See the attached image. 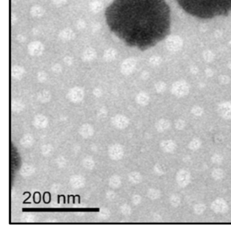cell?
I'll list each match as a JSON object with an SVG mask.
<instances>
[{"instance_id": "cell-10", "label": "cell", "mask_w": 231, "mask_h": 232, "mask_svg": "<svg viewBox=\"0 0 231 232\" xmlns=\"http://www.w3.org/2000/svg\"><path fill=\"white\" fill-rule=\"evenodd\" d=\"M84 96L83 91L79 88H74L69 93V98L74 102H78L82 100Z\"/></svg>"}, {"instance_id": "cell-15", "label": "cell", "mask_w": 231, "mask_h": 232, "mask_svg": "<svg viewBox=\"0 0 231 232\" xmlns=\"http://www.w3.org/2000/svg\"><path fill=\"white\" fill-rule=\"evenodd\" d=\"M34 125L37 128H45L48 125V120L44 116L39 115L35 118Z\"/></svg>"}, {"instance_id": "cell-26", "label": "cell", "mask_w": 231, "mask_h": 232, "mask_svg": "<svg viewBox=\"0 0 231 232\" xmlns=\"http://www.w3.org/2000/svg\"><path fill=\"white\" fill-rule=\"evenodd\" d=\"M224 160V158L220 154H214L211 157V160L212 163L216 165H221Z\"/></svg>"}, {"instance_id": "cell-27", "label": "cell", "mask_w": 231, "mask_h": 232, "mask_svg": "<svg viewBox=\"0 0 231 232\" xmlns=\"http://www.w3.org/2000/svg\"><path fill=\"white\" fill-rule=\"evenodd\" d=\"M120 211L123 215H130L132 213V208L127 204H125L121 206L120 208Z\"/></svg>"}, {"instance_id": "cell-29", "label": "cell", "mask_w": 231, "mask_h": 232, "mask_svg": "<svg viewBox=\"0 0 231 232\" xmlns=\"http://www.w3.org/2000/svg\"><path fill=\"white\" fill-rule=\"evenodd\" d=\"M109 215H110V212L107 208H103L99 212V216L102 219H107L109 216Z\"/></svg>"}, {"instance_id": "cell-28", "label": "cell", "mask_w": 231, "mask_h": 232, "mask_svg": "<svg viewBox=\"0 0 231 232\" xmlns=\"http://www.w3.org/2000/svg\"><path fill=\"white\" fill-rule=\"evenodd\" d=\"M56 164L59 167H64L66 165V160L63 156H58L56 159Z\"/></svg>"}, {"instance_id": "cell-25", "label": "cell", "mask_w": 231, "mask_h": 232, "mask_svg": "<svg viewBox=\"0 0 231 232\" xmlns=\"http://www.w3.org/2000/svg\"><path fill=\"white\" fill-rule=\"evenodd\" d=\"M153 170L156 175H157L159 176H162L166 174L165 168H164L163 166L160 163L155 164V165L154 166Z\"/></svg>"}, {"instance_id": "cell-5", "label": "cell", "mask_w": 231, "mask_h": 232, "mask_svg": "<svg viewBox=\"0 0 231 232\" xmlns=\"http://www.w3.org/2000/svg\"><path fill=\"white\" fill-rule=\"evenodd\" d=\"M108 154L109 157L112 160H119L121 159L124 155V150L123 146L119 144H113L109 147Z\"/></svg>"}, {"instance_id": "cell-16", "label": "cell", "mask_w": 231, "mask_h": 232, "mask_svg": "<svg viewBox=\"0 0 231 232\" xmlns=\"http://www.w3.org/2000/svg\"><path fill=\"white\" fill-rule=\"evenodd\" d=\"M147 196L148 198L151 200H156L161 198V192L158 189L156 188H150L147 191Z\"/></svg>"}, {"instance_id": "cell-19", "label": "cell", "mask_w": 231, "mask_h": 232, "mask_svg": "<svg viewBox=\"0 0 231 232\" xmlns=\"http://www.w3.org/2000/svg\"><path fill=\"white\" fill-rule=\"evenodd\" d=\"M169 202L171 206L174 208L178 207L181 204V198L178 194H173L169 198Z\"/></svg>"}, {"instance_id": "cell-18", "label": "cell", "mask_w": 231, "mask_h": 232, "mask_svg": "<svg viewBox=\"0 0 231 232\" xmlns=\"http://www.w3.org/2000/svg\"><path fill=\"white\" fill-rule=\"evenodd\" d=\"M108 185L109 186L113 189L118 188L121 185V177L117 175H114L111 176L108 180Z\"/></svg>"}, {"instance_id": "cell-21", "label": "cell", "mask_w": 231, "mask_h": 232, "mask_svg": "<svg viewBox=\"0 0 231 232\" xmlns=\"http://www.w3.org/2000/svg\"><path fill=\"white\" fill-rule=\"evenodd\" d=\"M206 210V205L203 203L195 204L193 206V212L195 215H201L204 213Z\"/></svg>"}, {"instance_id": "cell-35", "label": "cell", "mask_w": 231, "mask_h": 232, "mask_svg": "<svg viewBox=\"0 0 231 232\" xmlns=\"http://www.w3.org/2000/svg\"><path fill=\"white\" fill-rule=\"evenodd\" d=\"M153 218H154V220L155 221H161V216H160L158 214H155L154 216H153Z\"/></svg>"}, {"instance_id": "cell-24", "label": "cell", "mask_w": 231, "mask_h": 232, "mask_svg": "<svg viewBox=\"0 0 231 232\" xmlns=\"http://www.w3.org/2000/svg\"><path fill=\"white\" fill-rule=\"evenodd\" d=\"M53 153V147L50 144H46L41 147V154L44 156H48Z\"/></svg>"}, {"instance_id": "cell-11", "label": "cell", "mask_w": 231, "mask_h": 232, "mask_svg": "<svg viewBox=\"0 0 231 232\" xmlns=\"http://www.w3.org/2000/svg\"><path fill=\"white\" fill-rule=\"evenodd\" d=\"M128 179L131 183L134 185H137L142 182V176L139 172L133 171L129 174Z\"/></svg>"}, {"instance_id": "cell-1", "label": "cell", "mask_w": 231, "mask_h": 232, "mask_svg": "<svg viewBox=\"0 0 231 232\" xmlns=\"http://www.w3.org/2000/svg\"><path fill=\"white\" fill-rule=\"evenodd\" d=\"M105 18L117 37L142 51L170 32V9L166 0H114L106 10Z\"/></svg>"}, {"instance_id": "cell-2", "label": "cell", "mask_w": 231, "mask_h": 232, "mask_svg": "<svg viewBox=\"0 0 231 232\" xmlns=\"http://www.w3.org/2000/svg\"><path fill=\"white\" fill-rule=\"evenodd\" d=\"M186 13L201 19L228 16L231 0H176Z\"/></svg>"}, {"instance_id": "cell-12", "label": "cell", "mask_w": 231, "mask_h": 232, "mask_svg": "<svg viewBox=\"0 0 231 232\" xmlns=\"http://www.w3.org/2000/svg\"><path fill=\"white\" fill-rule=\"evenodd\" d=\"M20 144L25 148H30L34 144V137L30 134H26L21 139Z\"/></svg>"}, {"instance_id": "cell-30", "label": "cell", "mask_w": 231, "mask_h": 232, "mask_svg": "<svg viewBox=\"0 0 231 232\" xmlns=\"http://www.w3.org/2000/svg\"><path fill=\"white\" fill-rule=\"evenodd\" d=\"M132 202L134 205H138L142 202V197L138 194H135L132 197Z\"/></svg>"}, {"instance_id": "cell-4", "label": "cell", "mask_w": 231, "mask_h": 232, "mask_svg": "<svg viewBox=\"0 0 231 232\" xmlns=\"http://www.w3.org/2000/svg\"><path fill=\"white\" fill-rule=\"evenodd\" d=\"M211 209L216 214H226L229 211V206L225 199L218 198L211 204Z\"/></svg>"}, {"instance_id": "cell-3", "label": "cell", "mask_w": 231, "mask_h": 232, "mask_svg": "<svg viewBox=\"0 0 231 232\" xmlns=\"http://www.w3.org/2000/svg\"><path fill=\"white\" fill-rule=\"evenodd\" d=\"M191 173L189 170L181 169L176 173V181L179 187L185 188L191 182Z\"/></svg>"}, {"instance_id": "cell-20", "label": "cell", "mask_w": 231, "mask_h": 232, "mask_svg": "<svg viewBox=\"0 0 231 232\" xmlns=\"http://www.w3.org/2000/svg\"><path fill=\"white\" fill-rule=\"evenodd\" d=\"M170 126V124L169 121H165V120H161V121H160L156 123V129L159 132H163V131H165L167 129H169Z\"/></svg>"}, {"instance_id": "cell-6", "label": "cell", "mask_w": 231, "mask_h": 232, "mask_svg": "<svg viewBox=\"0 0 231 232\" xmlns=\"http://www.w3.org/2000/svg\"><path fill=\"white\" fill-rule=\"evenodd\" d=\"M159 146L163 152L168 154L174 152L176 148H177V144L172 140H162L160 143Z\"/></svg>"}, {"instance_id": "cell-7", "label": "cell", "mask_w": 231, "mask_h": 232, "mask_svg": "<svg viewBox=\"0 0 231 232\" xmlns=\"http://www.w3.org/2000/svg\"><path fill=\"white\" fill-rule=\"evenodd\" d=\"M70 185L75 189H80L85 184V179L83 176L79 175H73L70 179Z\"/></svg>"}, {"instance_id": "cell-36", "label": "cell", "mask_w": 231, "mask_h": 232, "mask_svg": "<svg viewBox=\"0 0 231 232\" xmlns=\"http://www.w3.org/2000/svg\"><path fill=\"white\" fill-rule=\"evenodd\" d=\"M46 96H48V93H46V92H44L43 94H41V99L42 100H46L47 99V98H46Z\"/></svg>"}, {"instance_id": "cell-14", "label": "cell", "mask_w": 231, "mask_h": 232, "mask_svg": "<svg viewBox=\"0 0 231 232\" xmlns=\"http://www.w3.org/2000/svg\"><path fill=\"white\" fill-rule=\"evenodd\" d=\"M211 177H212L214 180L220 181L224 178L226 173L224 170L220 168H215L212 170V171H211Z\"/></svg>"}, {"instance_id": "cell-33", "label": "cell", "mask_w": 231, "mask_h": 232, "mask_svg": "<svg viewBox=\"0 0 231 232\" xmlns=\"http://www.w3.org/2000/svg\"><path fill=\"white\" fill-rule=\"evenodd\" d=\"M116 197V194L115 192H114L113 191H109V192H107V198L110 200H113V199H115Z\"/></svg>"}, {"instance_id": "cell-17", "label": "cell", "mask_w": 231, "mask_h": 232, "mask_svg": "<svg viewBox=\"0 0 231 232\" xmlns=\"http://www.w3.org/2000/svg\"><path fill=\"white\" fill-rule=\"evenodd\" d=\"M201 145L202 141L200 139L199 137H195L189 142V145H188V148L190 150H193V151H197L201 148Z\"/></svg>"}, {"instance_id": "cell-31", "label": "cell", "mask_w": 231, "mask_h": 232, "mask_svg": "<svg viewBox=\"0 0 231 232\" xmlns=\"http://www.w3.org/2000/svg\"><path fill=\"white\" fill-rule=\"evenodd\" d=\"M33 218H34L33 215L31 213H25L22 215V217L23 221L27 223H30L32 221H33Z\"/></svg>"}, {"instance_id": "cell-13", "label": "cell", "mask_w": 231, "mask_h": 232, "mask_svg": "<svg viewBox=\"0 0 231 232\" xmlns=\"http://www.w3.org/2000/svg\"><path fill=\"white\" fill-rule=\"evenodd\" d=\"M35 172V169L33 166L25 164L20 169V173L23 177H29L32 175Z\"/></svg>"}, {"instance_id": "cell-32", "label": "cell", "mask_w": 231, "mask_h": 232, "mask_svg": "<svg viewBox=\"0 0 231 232\" xmlns=\"http://www.w3.org/2000/svg\"><path fill=\"white\" fill-rule=\"evenodd\" d=\"M137 100H138V102H139V104H145L147 103L148 102V98L147 96L144 95V94H139L138 96V98H137Z\"/></svg>"}, {"instance_id": "cell-9", "label": "cell", "mask_w": 231, "mask_h": 232, "mask_svg": "<svg viewBox=\"0 0 231 232\" xmlns=\"http://www.w3.org/2000/svg\"><path fill=\"white\" fill-rule=\"evenodd\" d=\"M79 133L84 138H90L94 135V129L89 124H85L80 127Z\"/></svg>"}, {"instance_id": "cell-22", "label": "cell", "mask_w": 231, "mask_h": 232, "mask_svg": "<svg viewBox=\"0 0 231 232\" xmlns=\"http://www.w3.org/2000/svg\"><path fill=\"white\" fill-rule=\"evenodd\" d=\"M82 164H83L84 167L87 169L92 170L95 167V162L93 158L90 157H86L83 160V162H82Z\"/></svg>"}, {"instance_id": "cell-8", "label": "cell", "mask_w": 231, "mask_h": 232, "mask_svg": "<svg viewBox=\"0 0 231 232\" xmlns=\"http://www.w3.org/2000/svg\"><path fill=\"white\" fill-rule=\"evenodd\" d=\"M113 123L116 127L119 129H125L128 126V119L122 115H117L113 119Z\"/></svg>"}, {"instance_id": "cell-23", "label": "cell", "mask_w": 231, "mask_h": 232, "mask_svg": "<svg viewBox=\"0 0 231 232\" xmlns=\"http://www.w3.org/2000/svg\"><path fill=\"white\" fill-rule=\"evenodd\" d=\"M221 109L222 115L226 118H231V106L229 104H225Z\"/></svg>"}, {"instance_id": "cell-34", "label": "cell", "mask_w": 231, "mask_h": 232, "mask_svg": "<svg viewBox=\"0 0 231 232\" xmlns=\"http://www.w3.org/2000/svg\"><path fill=\"white\" fill-rule=\"evenodd\" d=\"M185 126V123L182 122V121H178L176 124V128L178 130H182V129H184Z\"/></svg>"}]
</instances>
